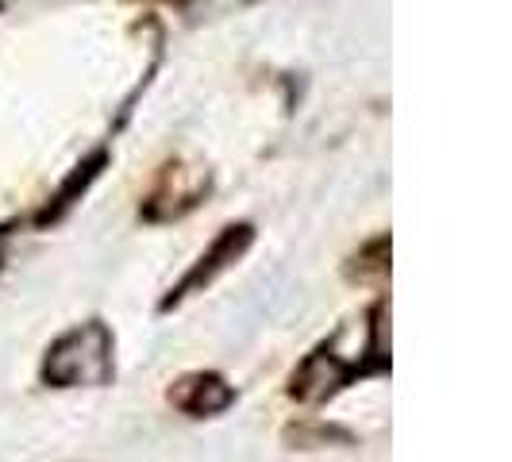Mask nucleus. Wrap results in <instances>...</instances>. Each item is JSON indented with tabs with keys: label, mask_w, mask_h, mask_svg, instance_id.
<instances>
[{
	"label": "nucleus",
	"mask_w": 512,
	"mask_h": 462,
	"mask_svg": "<svg viewBox=\"0 0 512 462\" xmlns=\"http://www.w3.org/2000/svg\"><path fill=\"white\" fill-rule=\"evenodd\" d=\"M251 243H255V228H251V224H231V228L220 231V239L208 247L205 255L197 258V266L181 278L178 289H170V297L162 301V312H170V308L181 305L185 297H193V293L208 289L220 274H228L231 266L247 255V247H251Z\"/></svg>",
	"instance_id": "7ed1b4c3"
},
{
	"label": "nucleus",
	"mask_w": 512,
	"mask_h": 462,
	"mask_svg": "<svg viewBox=\"0 0 512 462\" xmlns=\"http://www.w3.org/2000/svg\"><path fill=\"white\" fill-rule=\"evenodd\" d=\"M116 339L108 332V324L89 320L77 324L66 335H58L47 347L43 359V382L54 389H77V385H108L116 374Z\"/></svg>",
	"instance_id": "f257e3e1"
},
{
	"label": "nucleus",
	"mask_w": 512,
	"mask_h": 462,
	"mask_svg": "<svg viewBox=\"0 0 512 462\" xmlns=\"http://www.w3.org/2000/svg\"><path fill=\"white\" fill-rule=\"evenodd\" d=\"M166 397L178 412L193 416V420H205V416H220L224 409L235 405V385H228L212 370H197V374L178 378Z\"/></svg>",
	"instance_id": "39448f33"
},
{
	"label": "nucleus",
	"mask_w": 512,
	"mask_h": 462,
	"mask_svg": "<svg viewBox=\"0 0 512 462\" xmlns=\"http://www.w3.org/2000/svg\"><path fill=\"white\" fill-rule=\"evenodd\" d=\"M370 374H382V370L359 359H351V362L339 359L332 347L324 343V347H316V351L293 370V378H289V397H293V401H305V405H320V401L335 397L343 385H351L355 378H370Z\"/></svg>",
	"instance_id": "f03ea898"
},
{
	"label": "nucleus",
	"mask_w": 512,
	"mask_h": 462,
	"mask_svg": "<svg viewBox=\"0 0 512 462\" xmlns=\"http://www.w3.org/2000/svg\"><path fill=\"white\" fill-rule=\"evenodd\" d=\"M208 193V174L201 170H166L162 181H158V189H154L151 197H147V205H143V216L154 220V224H162V220H178L185 216L189 208L201 205V197Z\"/></svg>",
	"instance_id": "20e7f679"
}]
</instances>
